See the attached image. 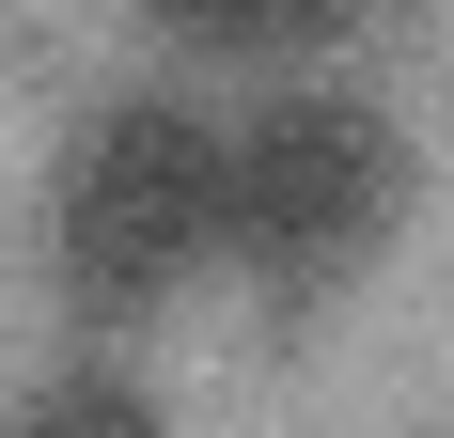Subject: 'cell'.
<instances>
[{"label":"cell","mask_w":454,"mask_h":438,"mask_svg":"<svg viewBox=\"0 0 454 438\" xmlns=\"http://www.w3.org/2000/svg\"><path fill=\"white\" fill-rule=\"evenodd\" d=\"M408 219V126L361 94H267L235 126V251L267 282H345Z\"/></svg>","instance_id":"obj_2"},{"label":"cell","mask_w":454,"mask_h":438,"mask_svg":"<svg viewBox=\"0 0 454 438\" xmlns=\"http://www.w3.org/2000/svg\"><path fill=\"white\" fill-rule=\"evenodd\" d=\"M47 251H63L79 313H157L204 251H235V126H204L173 94L94 110L47 188Z\"/></svg>","instance_id":"obj_1"},{"label":"cell","mask_w":454,"mask_h":438,"mask_svg":"<svg viewBox=\"0 0 454 438\" xmlns=\"http://www.w3.org/2000/svg\"><path fill=\"white\" fill-rule=\"evenodd\" d=\"M157 32H188V47H314L345 0H141Z\"/></svg>","instance_id":"obj_3"}]
</instances>
